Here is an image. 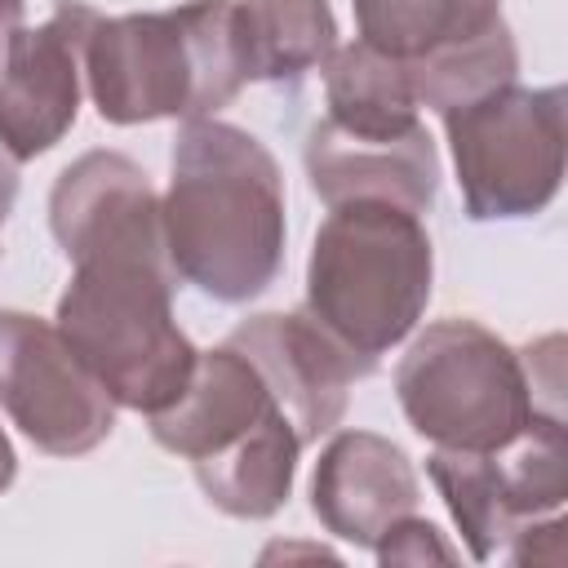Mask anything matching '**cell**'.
Returning a JSON list of instances; mask_svg holds the SVG:
<instances>
[{
  "mask_svg": "<svg viewBox=\"0 0 568 568\" xmlns=\"http://www.w3.org/2000/svg\"><path fill=\"white\" fill-rule=\"evenodd\" d=\"M426 475L435 479L470 559H501L528 524L559 515L568 497L564 417H541L519 439L488 453L435 448L426 457Z\"/></svg>",
  "mask_w": 568,
  "mask_h": 568,
  "instance_id": "obj_8",
  "label": "cell"
},
{
  "mask_svg": "<svg viewBox=\"0 0 568 568\" xmlns=\"http://www.w3.org/2000/svg\"><path fill=\"white\" fill-rule=\"evenodd\" d=\"M0 408L49 457L93 453L115 430V399L58 324L0 306Z\"/></svg>",
  "mask_w": 568,
  "mask_h": 568,
  "instance_id": "obj_9",
  "label": "cell"
},
{
  "mask_svg": "<svg viewBox=\"0 0 568 568\" xmlns=\"http://www.w3.org/2000/svg\"><path fill=\"white\" fill-rule=\"evenodd\" d=\"M422 501L408 453L377 430H337L311 475V510L337 541L373 550Z\"/></svg>",
  "mask_w": 568,
  "mask_h": 568,
  "instance_id": "obj_12",
  "label": "cell"
},
{
  "mask_svg": "<svg viewBox=\"0 0 568 568\" xmlns=\"http://www.w3.org/2000/svg\"><path fill=\"white\" fill-rule=\"evenodd\" d=\"M18 479V453H13V444H9V435L0 430V493L9 488Z\"/></svg>",
  "mask_w": 568,
  "mask_h": 568,
  "instance_id": "obj_20",
  "label": "cell"
},
{
  "mask_svg": "<svg viewBox=\"0 0 568 568\" xmlns=\"http://www.w3.org/2000/svg\"><path fill=\"white\" fill-rule=\"evenodd\" d=\"M435 244L426 222L382 200L328 209L306 257V315L351 355L359 377L377 373L426 315Z\"/></svg>",
  "mask_w": 568,
  "mask_h": 568,
  "instance_id": "obj_5",
  "label": "cell"
},
{
  "mask_svg": "<svg viewBox=\"0 0 568 568\" xmlns=\"http://www.w3.org/2000/svg\"><path fill=\"white\" fill-rule=\"evenodd\" d=\"M324 120L359 138H399L422 124L408 67L364 40L337 44L324 58Z\"/></svg>",
  "mask_w": 568,
  "mask_h": 568,
  "instance_id": "obj_14",
  "label": "cell"
},
{
  "mask_svg": "<svg viewBox=\"0 0 568 568\" xmlns=\"http://www.w3.org/2000/svg\"><path fill=\"white\" fill-rule=\"evenodd\" d=\"M235 27L248 80L266 84L302 80L337 49L328 0H235Z\"/></svg>",
  "mask_w": 568,
  "mask_h": 568,
  "instance_id": "obj_15",
  "label": "cell"
},
{
  "mask_svg": "<svg viewBox=\"0 0 568 568\" xmlns=\"http://www.w3.org/2000/svg\"><path fill=\"white\" fill-rule=\"evenodd\" d=\"M302 169L324 209L351 200H382L408 213H430L439 195V151L426 124L399 138H359L333 120L311 124L302 146Z\"/></svg>",
  "mask_w": 568,
  "mask_h": 568,
  "instance_id": "obj_13",
  "label": "cell"
},
{
  "mask_svg": "<svg viewBox=\"0 0 568 568\" xmlns=\"http://www.w3.org/2000/svg\"><path fill=\"white\" fill-rule=\"evenodd\" d=\"M559 333L515 351L479 320H435L395 364L408 426L435 448L488 453L541 417H564Z\"/></svg>",
  "mask_w": 568,
  "mask_h": 568,
  "instance_id": "obj_3",
  "label": "cell"
},
{
  "mask_svg": "<svg viewBox=\"0 0 568 568\" xmlns=\"http://www.w3.org/2000/svg\"><path fill=\"white\" fill-rule=\"evenodd\" d=\"M49 231L71 262L53 324L115 408L160 413L191 373L195 342L173 320L178 271L160 195L124 151H84L49 191Z\"/></svg>",
  "mask_w": 568,
  "mask_h": 568,
  "instance_id": "obj_1",
  "label": "cell"
},
{
  "mask_svg": "<svg viewBox=\"0 0 568 568\" xmlns=\"http://www.w3.org/2000/svg\"><path fill=\"white\" fill-rule=\"evenodd\" d=\"M351 13L359 40L399 62L439 58L506 22L501 0H351Z\"/></svg>",
  "mask_w": 568,
  "mask_h": 568,
  "instance_id": "obj_16",
  "label": "cell"
},
{
  "mask_svg": "<svg viewBox=\"0 0 568 568\" xmlns=\"http://www.w3.org/2000/svg\"><path fill=\"white\" fill-rule=\"evenodd\" d=\"M22 4L27 0H0V62H4V44H9L13 27H22Z\"/></svg>",
  "mask_w": 568,
  "mask_h": 568,
  "instance_id": "obj_19",
  "label": "cell"
},
{
  "mask_svg": "<svg viewBox=\"0 0 568 568\" xmlns=\"http://www.w3.org/2000/svg\"><path fill=\"white\" fill-rule=\"evenodd\" d=\"M160 217L178 280L213 302L262 297L284 266V173L248 129L217 115L178 124Z\"/></svg>",
  "mask_w": 568,
  "mask_h": 568,
  "instance_id": "obj_2",
  "label": "cell"
},
{
  "mask_svg": "<svg viewBox=\"0 0 568 568\" xmlns=\"http://www.w3.org/2000/svg\"><path fill=\"white\" fill-rule=\"evenodd\" d=\"M470 222L537 217L564 182V89L506 84L439 115Z\"/></svg>",
  "mask_w": 568,
  "mask_h": 568,
  "instance_id": "obj_7",
  "label": "cell"
},
{
  "mask_svg": "<svg viewBox=\"0 0 568 568\" xmlns=\"http://www.w3.org/2000/svg\"><path fill=\"white\" fill-rule=\"evenodd\" d=\"M84 89L106 124L217 115L248 84L235 0H186L155 13H89Z\"/></svg>",
  "mask_w": 568,
  "mask_h": 568,
  "instance_id": "obj_4",
  "label": "cell"
},
{
  "mask_svg": "<svg viewBox=\"0 0 568 568\" xmlns=\"http://www.w3.org/2000/svg\"><path fill=\"white\" fill-rule=\"evenodd\" d=\"M373 555H377V564H430V559L435 564H453L457 559V550L439 537V528L430 519H422L417 510L395 519L390 532L373 546Z\"/></svg>",
  "mask_w": 568,
  "mask_h": 568,
  "instance_id": "obj_18",
  "label": "cell"
},
{
  "mask_svg": "<svg viewBox=\"0 0 568 568\" xmlns=\"http://www.w3.org/2000/svg\"><path fill=\"white\" fill-rule=\"evenodd\" d=\"M160 448L191 462L200 493L231 519H271L297 479L302 435L231 342L200 351L186 390L151 413Z\"/></svg>",
  "mask_w": 568,
  "mask_h": 568,
  "instance_id": "obj_6",
  "label": "cell"
},
{
  "mask_svg": "<svg viewBox=\"0 0 568 568\" xmlns=\"http://www.w3.org/2000/svg\"><path fill=\"white\" fill-rule=\"evenodd\" d=\"M93 4L62 0L49 22L40 27H13L0 62V146L27 164L44 151H53L75 115L84 93V67H80V36Z\"/></svg>",
  "mask_w": 568,
  "mask_h": 568,
  "instance_id": "obj_10",
  "label": "cell"
},
{
  "mask_svg": "<svg viewBox=\"0 0 568 568\" xmlns=\"http://www.w3.org/2000/svg\"><path fill=\"white\" fill-rule=\"evenodd\" d=\"M226 342L262 373L302 444H315L342 426L359 368L306 311L248 315L226 333Z\"/></svg>",
  "mask_w": 568,
  "mask_h": 568,
  "instance_id": "obj_11",
  "label": "cell"
},
{
  "mask_svg": "<svg viewBox=\"0 0 568 568\" xmlns=\"http://www.w3.org/2000/svg\"><path fill=\"white\" fill-rule=\"evenodd\" d=\"M404 67H408L417 106H430L444 115V111L466 106L493 89L515 84L519 80V49H515L510 27L501 22L462 49H448V53L426 58V62H404Z\"/></svg>",
  "mask_w": 568,
  "mask_h": 568,
  "instance_id": "obj_17",
  "label": "cell"
}]
</instances>
